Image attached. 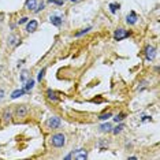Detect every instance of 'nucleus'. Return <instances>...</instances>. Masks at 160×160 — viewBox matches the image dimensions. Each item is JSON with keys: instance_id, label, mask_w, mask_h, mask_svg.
<instances>
[{"instance_id": "obj_1", "label": "nucleus", "mask_w": 160, "mask_h": 160, "mask_svg": "<svg viewBox=\"0 0 160 160\" xmlns=\"http://www.w3.org/2000/svg\"><path fill=\"white\" fill-rule=\"evenodd\" d=\"M51 144L55 146V148H62L63 145L66 144V138H64V135L63 134H53L51 138Z\"/></svg>"}, {"instance_id": "obj_2", "label": "nucleus", "mask_w": 160, "mask_h": 160, "mask_svg": "<svg viewBox=\"0 0 160 160\" xmlns=\"http://www.w3.org/2000/svg\"><path fill=\"white\" fill-rule=\"evenodd\" d=\"M130 33L127 30H124V29H118V30H115L114 33V38L115 40H122V38H126V37H129Z\"/></svg>"}, {"instance_id": "obj_3", "label": "nucleus", "mask_w": 160, "mask_h": 160, "mask_svg": "<svg viewBox=\"0 0 160 160\" xmlns=\"http://www.w3.org/2000/svg\"><path fill=\"white\" fill-rule=\"evenodd\" d=\"M48 127H51V129H57L59 126H60V119L57 118V116H52V118L48 119Z\"/></svg>"}, {"instance_id": "obj_4", "label": "nucleus", "mask_w": 160, "mask_h": 160, "mask_svg": "<svg viewBox=\"0 0 160 160\" xmlns=\"http://www.w3.org/2000/svg\"><path fill=\"white\" fill-rule=\"evenodd\" d=\"M156 55V51H155V48L153 46H150L148 45L146 48H145V57H146V60H153V57H155Z\"/></svg>"}, {"instance_id": "obj_5", "label": "nucleus", "mask_w": 160, "mask_h": 160, "mask_svg": "<svg viewBox=\"0 0 160 160\" xmlns=\"http://www.w3.org/2000/svg\"><path fill=\"white\" fill-rule=\"evenodd\" d=\"M137 19H138V18H137V14H135L134 11H130V14L127 15V18H126V22L130 23V25H134L135 22H137Z\"/></svg>"}, {"instance_id": "obj_6", "label": "nucleus", "mask_w": 160, "mask_h": 160, "mask_svg": "<svg viewBox=\"0 0 160 160\" xmlns=\"http://www.w3.org/2000/svg\"><path fill=\"white\" fill-rule=\"evenodd\" d=\"M37 26H38V22L37 21H30L27 23V27H26V30L31 33V31H36L37 30Z\"/></svg>"}, {"instance_id": "obj_7", "label": "nucleus", "mask_w": 160, "mask_h": 160, "mask_svg": "<svg viewBox=\"0 0 160 160\" xmlns=\"http://www.w3.org/2000/svg\"><path fill=\"white\" fill-rule=\"evenodd\" d=\"M27 114V108H26L25 105H19L18 108H16V115L18 116H25Z\"/></svg>"}, {"instance_id": "obj_8", "label": "nucleus", "mask_w": 160, "mask_h": 160, "mask_svg": "<svg viewBox=\"0 0 160 160\" xmlns=\"http://www.w3.org/2000/svg\"><path fill=\"white\" fill-rule=\"evenodd\" d=\"M36 7H37V1H36V0H26V8H27V10H33V11H34Z\"/></svg>"}, {"instance_id": "obj_9", "label": "nucleus", "mask_w": 160, "mask_h": 160, "mask_svg": "<svg viewBox=\"0 0 160 160\" xmlns=\"http://www.w3.org/2000/svg\"><path fill=\"white\" fill-rule=\"evenodd\" d=\"M86 156H88V153H86V152H85V150H78L77 153H75V155H74V157H75V159H86Z\"/></svg>"}, {"instance_id": "obj_10", "label": "nucleus", "mask_w": 160, "mask_h": 160, "mask_svg": "<svg viewBox=\"0 0 160 160\" xmlns=\"http://www.w3.org/2000/svg\"><path fill=\"white\" fill-rule=\"evenodd\" d=\"M51 22L55 26H60V25H62V19H60V16H51Z\"/></svg>"}, {"instance_id": "obj_11", "label": "nucleus", "mask_w": 160, "mask_h": 160, "mask_svg": "<svg viewBox=\"0 0 160 160\" xmlns=\"http://www.w3.org/2000/svg\"><path fill=\"white\" fill-rule=\"evenodd\" d=\"M22 94H25V90L23 89H19V90H15V92L11 94V97L12 98H16V97H19V96H22Z\"/></svg>"}, {"instance_id": "obj_12", "label": "nucleus", "mask_w": 160, "mask_h": 160, "mask_svg": "<svg viewBox=\"0 0 160 160\" xmlns=\"http://www.w3.org/2000/svg\"><path fill=\"white\" fill-rule=\"evenodd\" d=\"M33 86H34V81H33V79H27V81H26V85H25V89L26 90H30Z\"/></svg>"}, {"instance_id": "obj_13", "label": "nucleus", "mask_w": 160, "mask_h": 160, "mask_svg": "<svg viewBox=\"0 0 160 160\" xmlns=\"http://www.w3.org/2000/svg\"><path fill=\"white\" fill-rule=\"evenodd\" d=\"M46 94H48V98H51V100H57V96L55 92H52V90H48L46 92Z\"/></svg>"}, {"instance_id": "obj_14", "label": "nucleus", "mask_w": 160, "mask_h": 160, "mask_svg": "<svg viewBox=\"0 0 160 160\" xmlns=\"http://www.w3.org/2000/svg\"><path fill=\"white\" fill-rule=\"evenodd\" d=\"M100 129H101V131H111V124H109V123H105V124H103Z\"/></svg>"}, {"instance_id": "obj_15", "label": "nucleus", "mask_w": 160, "mask_h": 160, "mask_svg": "<svg viewBox=\"0 0 160 160\" xmlns=\"http://www.w3.org/2000/svg\"><path fill=\"white\" fill-rule=\"evenodd\" d=\"M27 78H29V74H27V71H22V75H21L22 82H26V81H27Z\"/></svg>"}, {"instance_id": "obj_16", "label": "nucleus", "mask_w": 160, "mask_h": 160, "mask_svg": "<svg viewBox=\"0 0 160 160\" xmlns=\"http://www.w3.org/2000/svg\"><path fill=\"white\" fill-rule=\"evenodd\" d=\"M122 129H124V126L123 124H119V126H116L114 130V134H118V133H120L122 131Z\"/></svg>"}, {"instance_id": "obj_17", "label": "nucleus", "mask_w": 160, "mask_h": 160, "mask_svg": "<svg viewBox=\"0 0 160 160\" xmlns=\"http://www.w3.org/2000/svg\"><path fill=\"white\" fill-rule=\"evenodd\" d=\"M16 40H18V38H16L15 36H10V41H8V42H10V45H12V46L15 45V44H16Z\"/></svg>"}, {"instance_id": "obj_18", "label": "nucleus", "mask_w": 160, "mask_h": 160, "mask_svg": "<svg viewBox=\"0 0 160 160\" xmlns=\"http://www.w3.org/2000/svg\"><path fill=\"white\" fill-rule=\"evenodd\" d=\"M3 118H4L5 122H8V120H10V118H11V112H10V111H5L4 115H3Z\"/></svg>"}, {"instance_id": "obj_19", "label": "nucleus", "mask_w": 160, "mask_h": 160, "mask_svg": "<svg viewBox=\"0 0 160 160\" xmlns=\"http://www.w3.org/2000/svg\"><path fill=\"white\" fill-rule=\"evenodd\" d=\"M118 8H119V4H109V10H111V12H116Z\"/></svg>"}, {"instance_id": "obj_20", "label": "nucleus", "mask_w": 160, "mask_h": 160, "mask_svg": "<svg viewBox=\"0 0 160 160\" xmlns=\"http://www.w3.org/2000/svg\"><path fill=\"white\" fill-rule=\"evenodd\" d=\"M107 118H111V112H107V114H103V115H100V120H105Z\"/></svg>"}, {"instance_id": "obj_21", "label": "nucleus", "mask_w": 160, "mask_h": 160, "mask_svg": "<svg viewBox=\"0 0 160 160\" xmlns=\"http://www.w3.org/2000/svg\"><path fill=\"white\" fill-rule=\"evenodd\" d=\"M45 71H46V68H42L41 71L38 72V77H37V78H38V81H41L42 78H44V74H45Z\"/></svg>"}, {"instance_id": "obj_22", "label": "nucleus", "mask_w": 160, "mask_h": 160, "mask_svg": "<svg viewBox=\"0 0 160 160\" xmlns=\"http://www.w3.org/2000/svg\"><path fill=\"white\" fill-rule=\"evenodd\" d=\"M114 119H115V122H120L122 119H124V115L120 114V115H118V116H116V118H114Z\"/></svg>"}, {"instance_id": "obj_23", "label": "nucleus", "mask_w": 160, "mask_h": 160, "mask_svg": "<svg viewBox=\"0 0 160 160\" xmlns=\"http://www.w3.org/2000/svg\"><path fill=\"white\" fill-rule=\"evenodd\" d=\"M42 8H44V3H40V4H38V7H36V8H34V11H36V12H38V11L42 10Z\"/></svg>"}, {"instance_id": "obj_24", "label": "nucleus", "mask_w": 160, "mask_h": 160, "mask_svg": "<svg viewBox=\"0 0 160 160\" xmlns=\"http://www.w3.org/2000/svg\"><path fill=\"white\" fill-rule=\"evenodd\" d=\"M26 22H27V18H22V19H19V25H21V23H26Z\"/></svg>"}, {"instance_id": "obj_25", "label": "nucleus", "mask_w": 160, "mask_h": 160, "mask_svg": "<svg viewBox=\"0 0 160 160\" xmlns=\"http://www.w3.org/2000/svg\"><path fill=\"white\" fill-rule=\"evenodd\" d=\"M64 1H66V0H55V3H56V4H63Z\"/></svg>"}, {"instance_id": "obj_26", "label": "nucleus", "mask_w": 160, "mask_h": 160, "mask_svg": "<svg viewBox=\"0 0 160 160\" xmlns=\"http://www.w3.org/2000/svg\"><path fill=\"white\" fill-rule=\"evenodd\" d=\"M3 94H4V90H3V89H0V98L3 97Z\"/></svg>"}, {"instance_id": "obj_27", "label": "nucleus", "mask_w": 160, "mask_h": 160, "mask_svg": "<svg viewBox=\"0 0 160 160\" xmlns=\"http://www.w3.org/2000/svg\"><path fill=\"white\" fill-rule=\"evenodd\" d=\"M49 1H51V3H55V0H49Z\"/></svg>"}, {"instance_id": "obj_28", "label": "nucleus", "mask_w": 160, "mask_h": 160, "mask_svg": "<svg viewBox=\"0 0 160 160\" xmlns=\"http://www.w3.org/2000/svg\"><path fill=\"white\" fill-rule=\"evenodd\" d=\"M71 1H78V0H71Z\"/></svg>"}]
</instances>
